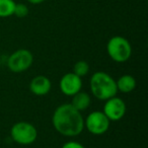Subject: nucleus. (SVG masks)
Wrapping results in <instances>:
<instances>
[{
  "mask_svg": "<svg viewBox=\"0 0 148 148\" xmlns=\"http://www.w3.org/2000/svg\"><path fill=\"white\" fill-rule=\"evenodd\" d=\"M62 148H85L81 143L76 141H68L63 144Z\"/></svg>",
  "mask_w": 148,
  "mask_h": 148,
  "instance_id": "15",
  "label": "nucleus"
},
{
  "mask_svg": "<svg viewBox=\"0 0 148 148\" xmlns=\"http://www.w3.org/2000/svg\"><path fill=\"white\" fill-rule=\"evenodd\" d=\"M89 69H90V68H89V64L87 63L86 61H84V60H79V61H77L76 63L74 64L72 72H73L74 74H76L77 76L82 78V77L86 76L87 74H88Z\"/></svg>",
  "mask_w": 148,
  "mask_h": 148,
  "instance_id": "13",
  "label": "nucleus"
},
{
  "mask_svg": "<svg viewBox=\"0 0 148 148\" xmlns=\"http://www.w3.org/2000/svg\"><path fill=\"white\" fill-rule=\"evenodd\" d=\"M110 126L111 121L103 112L99 111L91 112L84 120V128L92 135H103L110 129Z\"/></svg>",
  "mask_w": 148,
  "mask_h": 148,
  "instance_id": "6",
  "label": "nucleus"
},
{
  "mask_svg": "<svg viewBox=\"0 0 148 148\" xmlns=\"http://www.w3.org/2000/svg\"><path fill=\"white\" fill-rule=\"evenodd\" d=\"M34 62V55L27 49L14 51L6 60V66L13 73H21L31 68Z\"/></svg>",
  "mask_w": 148,
  "mask_h": 148,
  "instance_id": "5",
  "label": "nucleus"
},
{
  "mask_svg": "<svg viewBox=\"0 0 148 148\" xmlns=\"http://www.w3.org/2000/svg\"><path fill=\"white\" fill-rule=\"evenodd\" d=\"M116 84L118 91L122 93H130L135 89L136 79L130 74H124L116 81Z\"/></svg>",
  "mask_w": 148,
  "mask_h": 148,
  "instance_id": "11",
  "label": "nucleus"
},
{
  "mask_svg": "<svg viewBox=\"0 0 148 148\" xmlns=\"http://www.w3.org/2000/svg\"><path fill=\"white\" fill-rule=\"evenodd\" d=\"M107 52L114 62L125 63L132 56V46L126 38L114 36L108 42Z\"/></svg>",
  "mask_w": 148,
  "mask_h": 148,
  "instance_id": "3",
  "label": "nucleus"
},
{
  "mask_svg": "<svg viewBox=\"0 0 148 148\" xmlns=\"http://www.w3.org/2000/svg\"><path fill=\"white\" fill-rule=\"evenodd\" d=\"M15 4L14 0H0V17L6 18L13 15Z\"/></svg>",
  "mask_w": 148,
  "mask_h": 148,
  "instance_id": "12",
  "label": "nucleus"
},
{
  "mask_svg": "<svg viewBox=\"0 0 148 148\" xmlns=\"http://www.w3.org/2000/svg\"><path fill=\"white\" fill-rule=\"evenodd\" d=\"M89 87L93 97L99 101H107L118 93L116 80L109 73L103 71L95 72L91 75Z\"/></svg>",
  "mask_w": 148,
  "mask_h": 148,
  "instance_id": "2",
  "label": "nucleus"
},
{
  "mask_svg": "<svg viewBox=\"0 0 148 148\" xmlns=\"http://www.w3.org/2000/svg\"><path fill=\"white\" fill-rule=\"evenodd\" d=\"M27 2L31 3V4H34V5H38V4H41V3L45 2L46 0H27Z\"/></svg>",
  "mask_w": 148,
  "mask_h": 148,
  "instance_id": "16",
  "label": "nucleus"
},
{
  "mask_svg": "<svg viewBox=\"0 0 148 148\" xmlns=\"http://www.w3.org/2000/svg\"><path fill=\"white\" fill-rule=\"evenodd\" d=\"M61 92L66 97H73L82 88V78L73 72H68L61 77L59 82Z\"/></svg>",
  "mask_w": 148,
  "mask_h": 148,
  "instance_id": "8",
  "label": "nucleus"
},
{
  "mask_svg": "<svg viewBox=\"0 0 148 148\" xmlns=\"http://www.w3.org/2000/svg\"><path fill=\"white\" fill-rule=\"evenodd\" d=\"M10 136L15 143L19 145H31L38 138V130L29 122H17L11 127Z\"/></svg>",
  "mask_w": 148,
  "mask_h": 148,
  "instance_id": "4",
  "label": "nucleus"
},
{
  "mask_svg": "<svg viewBox=\"0 0 148 148\" xmlns=\"http://www.w3.org/2000/svg\"><path fill=\"white\" fill-rule=\"evenodd\" d=\"M27 14H29V7L27 6V4H25V3H16L15 4L13 15H15L18 18H23Z\"/></svg>",
  "mask_w": 148,
  "mask_h": 148,
  "instance_id": "14",
  "label": "nucleus"
},
{
  "mask_svg": "<svg viewBox=\"0 0 148 148\" xmlns=\"http://www.w3.org/2000/svg\"><path fill=\"white\" fill-rule=\"evenodd\" d=\"M52 88V82L45 75H37L29 82V90L33 95L38 97H44L50 92Z\"/></svg>",
  "mask_w": 148,
  "mask_h": 148,
  "instance_id": "9",
  "label": "nucleus"
},
{
  "mask_svg": "<svg viewBox=\"0 0 148 148\" xmlns=\"http://www.w3.org/2000/svg\"><path fill=\"white\" fill-rule=\"evenodd\" d=\"M105 101L103 113L107 116L110 121L117 122L123 119L127 112V106L121 97L115 95Z\"/></svg>",
  "mask_w": 148,
  "mask_h": 148,
  "instance_id": "7",
  "label": "nucleus"
},
{
  "mask_svg": "<svg viewBox=\"0 0 148 148\" xmlns=\"http://www.w3.org/2000/svg\"><path fill=\"white\" fill-rule=\"evenodd\" d=\"M71 106L79 112H83L87 110L91 105V97L89 93L85 92V91H78L77 93L72 97L71 99Z\"/></svg>",
  "mask_w": 148,
  "mask_h": 148,
  "instance_id": "10",
  "label": "nucleus"
},
{
  "mask_svg": "<svg viewBox=\"0 0 148 148\" xmlns=\"http://www.w3.org/2000/svg\"><path fill=\"white\" fill-rule=\"evenodd\" d=\"M52 124L54 129L65 137H76L84 129V119L81 112L72 107L71 103H63L56 108Z\"/></svg>",
  "mask_w": 148,
  "mask_h": 148,
  "instance_id": "1",
  "label": "nucleus"
}]
</instances>
